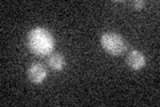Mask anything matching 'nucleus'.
Listing matches in <instances>:
<instances>
[{
	"label": "nucleus",
	"instance_id": "7ed1b4c3",
	"mask_svg": "<svg viewBox=\"0 0 160 107\" xmlns=\"http://www.w3.org/2000/svg\"><path fill=\"white\" fill-rule=\"evenodd\" d=\"M27 75H28V78H29V80H31L32 83L40 84V83H43L44 80H46V78H47V70H46V67H44L43 64L32 63L27 70Z\"/></svg>",
	"mask_w": 160,
	"mask_h": 107
},
{
	"label": "nucleus",
	"instance_id": "39448f33",
	"mask_svg": "<svg viewBox=\"0 0 160 107\" xmlns=\"http://www.w3.org/2000/svg\"><path fill=\"white\" fill-rule=\"evenodd\" d=\"M49 67L55 71H60L64 67V58L62 54H51L48 58Z\"/></svg>",
	"mask_w": 160,
	"mask_h": 107
},
{
	"label": "nucleus",
	"instance_id": "f257e3e1",
	"mask_svg": "<svg viewBox=\"0 0 160 107\" xmlns=\"http://www.w3.org/2000/svg\"><path fill=\"white\" fill-rule=\"evenodd\" d=\"M27 45L33 55L46 56V55L51 54L53 51L55 39L48 29L42 28V27H36V28H32L31 31L28 32Z\"/></svg>",
	"mask_w": 160,
	"mask_h": 107
},
{
	"label": "nucleus",
	"instance_id": "f03ea898",
	"mask_svg": "<svg viewBox=\"0 0 160 107\" xmlns=\"http://www.w3.org/2000/svg\"><path fill=\"white\" fill-rule=\"evenodd\" d=\"M100 43H102V47L113 56H119L127 51V43L124 38L115 32L103 34L100 38Z\"/></svg>",
	"mask_w": 160,
	"mask_h": 107
},
{
	"label": "nucleus",
	"instance_id": "20e7f679",
	"mask_svg": "<svg viewBox=\"0 0 160 107\" xmlns=\"http://www.w3.org/2000/svg\"><path fill=\"white\" fill-rule=\"evenodd\" d=\"M127 64L132 70H142L146 66V56L140 52V51L133 50L128 54L127 56Z\"/></svg>",
	"mask_w": 160,
	"mask_h": 107
},
{
	"label": "nucleus",
	"instance_id": "423d86ee",
	"mask_svg": "<svg viewBox=\"0 0 160 107\" xmlns=\"http://www.w3.org/2000/svg\"><path fill=\"white\" fill-rule=\"evenodd\" d=\"M132 6H133L135 8L140 9V8H143V7H144V3H143V2H133V3H132Z\"/></svg>",
	"mask_w": 160,
	"mask_h": 107
}]
</instances>
